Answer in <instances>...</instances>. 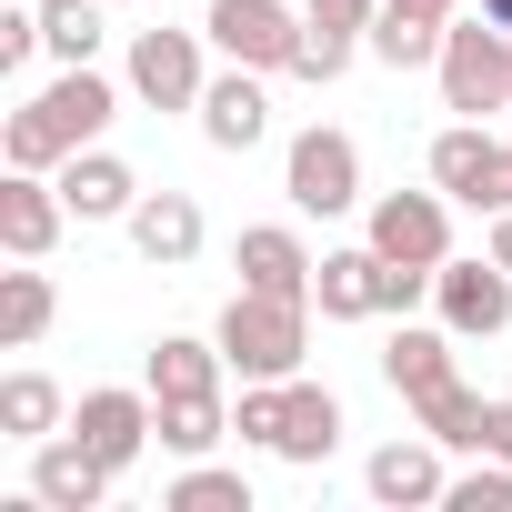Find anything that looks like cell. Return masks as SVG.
I'll return each mask as SVG.
<instances>
[{
	"instance_id": "17",
	"label": "cell",
	"mask_w": 512,
	"mask_h": 512,
	"mask_svg": "<svg viewBox=\"0 0 512 512\" xmlns=\"http://www.w3.org/2000/svg\"><path fill=\"white\" fill-rule=\"evenodd\" d=\"M452 352H462V332H452L442 312H432V322H412V312H402V332L382 342V382H392L402 402H422V392H442V382L462 372Z\"/></svg>"
},
{
	"instance_id": "33",
	"label": "cell",
	"mask_w": 512,
	"mask_h": 512,
	"mask_svg": "<svg viewBox=\"0 0 512 512\" xmlns=\"http://www.w3.org/2000/svg\"><path fill=\"white\" fill-rule=\"evenodd\" d=\"M302 21H322V31H372L382 0H302Z\"/></svg>"
},
{
	"instance_id": "35",
	"label": "cell",
	"mask_w": 512,
	"mask_h": 512,
	"mask_svg": "<svg viewBox=\"0 0 512 512\" xmlns=\"http://www.w3.org/2000/svg\"><path fill=\"white\" fill-rule=\"evenodd\" d=\"M482 452H502V462H512V402H492V422H482Z\"/></svg>"
},
{
	"instance_id": "5",
	"label": "cell",
	"mask_w": 512,
	"mask_h": 512,
	"mask_svg": "<svg viewBox=\"0 0 512 512\" xmlns=\"http://www.w3.org/2000/svg\"><path fill=\"white\" fill-rule=\"evenodd\" d=\"M452 211H462V201L432 191V181H422V191H372V201H362V241L382 251V262L442 272V262H452Z\"/></svg>"
},
{
	"instance_id": "9",
	"label": "cell",
	"mask_w": 512,
	"mask_h": 512,
	"mask_svg": "<svg viewBox=\"0 0 512 512\" xmlns=\"http://www.w3.org/2000/svg\"><path fill=\"white\" fill-rule=\"evenodd\" d=\"M432 312H442L462 342H492V332H512V272L492 262V251H482V262L452 251V262L432 272Z\"/></svg>"
},
{
	"instance_id": "30",
	"label": "cell",
	"mask_w": 512,
	"mask_h": 512,
	"mask_svg": "<svg viewBox=\"0 0 512 512\" xmlns=\"http://www.w3.org/2000/svg\"><path fill=\"white\" fill-rule=\"evenodd\" d=\"M282 412H292V382H241V402H231V442L272 452V442H282Z\"/></svg>"
},
{
	"instance_id": "6",
	"label": "cell",
	"mask_w": 512,
	"mask_h": 512,
	"mask_svg": "<svg viewBox=\"0 0 512 512\" xmlns=\"http://www.w3.org/2000/svg\"><path fill=\"white\" fill-rule=\"evenodd\" d=\"M422 171H432V191H452V201H462V211H482V221L512 201V141H502L492 121H442Z\"/></svg>"
},
{
	"instance_id": "37",
	"label": "cell",
	"mask_w": 512,
	"mask_h": 512,
	"mask_svg": "<svg viewBox=\"0 0 512 512\" xmlns=\"http://www.w3.org/2000/svg\"><path fill=\"white\" fill-rule=\"evenodd\" d=\"M482 21H502V31H512V0H482Z\"/></svg>"
},
{
	"instance_id": "12",
	"label": "cell",
	"mask_w": 512,
	"mask_h": 512,
	"mask_svg": "<svg viewBox=\"0 0 512 512\" xmlns=\"http://www.w3.org/2000/svg\"><path fill=\"white\" fill-rule=\"evenodd\" d=\"M362 492H372L382 512H432V502L452 492V452H442L432 432H402V442H382V452L362 462Z\"/></svg>"
},
{
	"instance_id": "21",
	"label": "cell",
	"mask_w": 512,
	"mask_h": 512,
	"mask_svg": "<svg viewBox=\"0 0 512 512\" xmlns=\"http://www.w3.org/2000/svg\"><path fill=\"white\" fill-rule=\"evenodd\" d=\"M141 382H151L161 402H181V392H221L231 362H221V342H201V332H161V342L141 352Z\"/></svg>"
},
{
	"instance_id": "13",
	"label": "cell",
	"mask_w": 512,
	"mask_h": 512,
	"mask_svg": "<svg viewBox=\"0 0 512 512\" xmlns=\"http://www.w3.org/2000/svg\"><path fill=\"white\" fill-rule=\"evenodd\" d=\"M231 272H241V292L312 302V272H322V251H312L292 221H241V241H231Z\"/></svg>"
},
{
	"instance_id": "16",
	"label": "cell",
	"mask_w": 512,
	"mask_h": 512,
	"mask_svg": "<svg viewBox=\"0 0 512 512\" xmlns=\"http://www.w3.org/2000/svg\"><path fill=\"white\" fill-rule=\"evenodd\" d=\"M111 482H121V472H111V462H101L81 432L31 442V492H41L51 512H101V502H111Z\"/></svg>"
},
{
	"instance_id": "36",
	"label": "cell",
	"mask_w": 512,
	"mask_h": 512,
	"mask_svg": "<svg viewBox=\"0 0 512 512\" xmlns=\"http://www.w3.org/2000/svg\"><path fill=\"white\" fill-rule=\"evenodd\" d=\"M412 11H442V21H462V0H412Z\"/></svg>"
},
{
	"instance_id": "29",
	"label": "cell",
	"mask_w": 512,
	"mask_h": 512,
	"mask_svg": "<svg viewBox=\"0 0 512 512\" xmlns=\"http://www.w3.org/2000/svg\"><path fill=\"white\" fill-rule=\"evenodd\" d=\"M442 512H512V462H502V452H462Z\"/></svg>"
},
{
	"instance_id": "15",
	"label": "cell",
	"mask_w": 512,
	"mask_h": 512,
	"mask_svg": "<svg viewBox=\"0 0 512 512\" xmlns=\"http://www.w3.org/2000/svg\"><path fill=\"white\" fill-rule=\"evenodd\" d=\"M51 181H61V201H71V221H131V211H141V191H151V181H141V171H131V161H121L111 141H91V151H71V161H61Z\"/></svg>"
},
{
	"instance_id": "7",
	"label": "cell",
	"mask_w": 512,
	"mask_h": 512,
	"mask_svg": "<svg viewBox=\"0 0 512 512\" xmlns=\"http://www.w3.org/2000/svg\"><path fill=\"white\" fill-rule=\"evenodd\" d=\"M201 31H211V51H221V61L292 81V51H302V31H312V21H302V0H211Z\"/></svg>"
},
{
	"instance_id": "19",
	"label": "cell",
	"mask_w": 512,
	"mask_h": 512,
	"mask_svg": "<svg viewBox=\"0 0 512 512\" xmlns=\"http://www.w3.org/2000/svg\"><path fill=\"white\" fill-rule=\"evenodd\" d=\"M312 312H322V322H392V312H382V251H372V241L322 251V272H312Z\"/></svg>"
},
{
	"instance_id": "1",
	"label": "cell",
	"mask_w": 512,
	"mask_h": 512,
	"mask_svg": "<svg viewBox=\"0 0 512 512\" xmlns=\"http://www.w3.org/2000/svg\"><path fill=\"white\" fill-rule=\"evenodd\" d=\"M231 382H292L312 362V302H282V292H231L221 322H211Z\"/></svg>"
},
{
	"instance_id": "18",
	"label": "cell",
	"mask_w": 512,
	"mask_h": 512,
	"mask_svg": "<svg viewBox=\"0 0 512 512\" xmlns=\"http://www.w3.org/2000/svg\"><path fill=\"white\" fill-rule=\"evenodd\" d=\"M121 231H131V251H141L151 272H191L201 262V201L191 191H141V211Z\"/></svg>"
},
{
	"instance_id": "11",
	"label": "cell",
	"mask_w": 512,
	"mask_h": 512,
	"mask_svg": "<svg viewBox=\"0 0 512 512\" xmlns=\"http://www.w3.org/2000/svg\"><path fill=\"white\" fill-rule=\"evenodd\" d=\"M191 121H201V141H211V151H231V161H241V151H262V141H272V71L221 61Z\"/></svg>"
},
{
	"instance_id": "28",
	"label": "cell",
	"mask_w": 512,
	"mask_h": 512,
	"mask_svg": "<svg viewBox=\"0 0 512 512\" xmlns=\"http://www.w3.org/2000/svg\"><path fill=\"white\" fill-rule=\"evenodd\" d=\"M111 0H41V41H51V61H101V41H111Z\"/></svg>"
},
{
	"instance_id": "3",
	"label": "cell",
	"mask_w": 512,
	"mask_h": 512,
	"mask_svg": "<svg viewBox=\"0 0 512 512\" xmlns=\"http://www.w3.org/2000/svg\"><path fill=\"white\" fill-rule=\"evenodd\" d=\"M432 81H442V111H452V121L512 111V31H502V21H452Z\"/></svg>"
},
{
	"instance_id": "4",
	"label": "cell",
	"mask_w": 512,
	"mask_h": 512,
	"mask_svg": "<svg viewBox=\"0 0 512 512\" xmlns=\"http://www.w3.org/2000/svg\"><path fill=\"white\" fill-rule=\"evenodd\" d=\"M282 191H292L302 221H342V211H362V141L332 131V121H302L292 151H282Z\"/></svg>"
},
{
	"instance_id": "22",
	"label": "cell",
	"mask_w": 512,
	"mask_h": 512,
	"mask_svg": "<svg viewBox=\"0 0 512 512\" xmlns=\"http://www.w3.org/2000/svg\"><path fill=\"white\" fill-rule=\"evenodd\" d=\"M442 31H452L442 11H412V0H382V21L362 31V51H372L382 71H432V61H442Z\"/></svg>"
},
{
	"instance_id": "20",
	"label": "cell",
	"mask_w": 512,
	"mask_h": 512,
	"mask_svg": "<svg viewBox=\"0 0 512 512\" xmlns=\"http://www.w3.org/2000/svg\"><path fill=\"white\" fill-rule=\"evenodd\" d=\"M342 392H322V382H302L292 372V412H282V442H272V462H292V472H322L332 452H342Z\"/></svg>"
},
{
	"instance_id": "34",
	"label": "cell",
	"mask_w": 512,
	"mask_h": 512,
	"mask_svg": "<svg viewBox=\"0 0 512 512\" xmlns=\"http://www.w3.org/2000/svg\"><path fill=\"white\" fill-rule=\"evenodd\" d=\"M482 251H492V262H502V272H512V201H502V211H492V221H482Z\"/></svg>"
},
{
	"instance_id": "39",
	"label": "cell",
	"mask_w": 512,
	"mask_h": 512,
	"mask_svg": "<svg viewBox=\"0 0 512 512\" xmlns=\"http://www.w3.org/2000/svg\"><path fill=\"white\" fill-rule=\"evenodd\" d=\"M502 141H512V131H502Z\"/></svg>"
},
{
	"instance_id": "25",
	"label": "cell",
	"mask_w": 512,
	"mask_h": 512,
	"mask_svg": "<svg viewBox=\"0 0 512 512\" xmlns=\"http://www.w3.org/2000/svg\"><path fill=\"white\" fill-rule=\"evenodd\" d=\"M51 322H61V292H51V272H41V262L0 272V342H11V352H31Z\"/></svg>"
},
{
	"instance_id": "27",
	"label": "cell",
	"mask_w": 512,
	"mask_h": 512,
	"mask_svg": "<svg viewBox=\"0 0 512 512\" xmlns=\"http://www.w3.org/2000/svg\"><path fill=\"white\" fill-rule=\"evenodd\" d=\"M161 512H251V472H231V462H181L171 472V492H161Z\"/></svg>"
},
{
	"instance_id": "24",
	"label": "cell",
	"mask_w": 512,
	"mask_h": 512,
	"mask_svg": "<svg viewBox=\"0 0 512 512\" xmlns=\"http://www.w3.org/2000/svg\"><path fill=\"white\" fill-rule=\"evenodd\" d=\"M0 432H11L21 452L51 442V432H71V392L51 372H11V382H0Z\"/></svg>"
},
{
	"instance_id": "14",
	"label": "cell",
	"mask_w": 512,
	"mask_h": 512,
	"mask_svg": "<svg viewBox=\"0 0 512 512\" xmlns=\"http://www.w3.org/2000/svg\"><path fill=\"white\" fill-rule=\"evenodd\" d=\"M61 231H71V201L51 171H0V251L11 262H51Z\"/></svg>"
},
{
	"instance_id": "8",
	"label": "cell",
	"mask_w": 512,
	"mask_h": 512,
	"mask_svg": "<svg viewBox=\"0 0 512 512\" xmlns=\"http://www.w3.org/2000/svg\"><path fill=\"white\" fill-rule=\"evenodd\" d=\"M31 101H41V121L61 131V151H91V141H101V131L131 111V81H111L101 61H61Z\"/></svg>"
},
{
	"instance_id": "23",
	"label": "cell",
	"mask_w": 512,
	"mask_h": 512,
	"mask_svg": "<svg viewBox=\"0 0 512 512\" xmlns=\"http://www.w3.org/2000/svg\"><path fill=\"white\" fill-rule=\"evenodd\" d=\"M151 402H161V392H151ZM151 432H161V452H171V462H201V452H221V442H231V402H221V392H181V402H161V412H151Z\"/></svg>"
},
{
	"instance_id": "31",
	"label": "cell",
	"mask_w": 512,
	"mask_h": 512,
	"mask_svg": "<svg viewBox=\"0 0 512 512\" xmlns=\"http://www.w3.org/2000/svg\"><path fill=\"white\" fill-rule=\"evenodd\" d=\"M352 61H362V31H322V21H312V31H302V51H292V81L332 91V81H342Z\"/></svg>"
},
{
	"instance_id": "10",
	"label": "cell",
	"mask_w": 512,
	"mask_h": 512,
	"mask_svg": "<svg viewBox=\"0 0 512 512\" xmlns=\"http://www.w3.org/2000/svg\"><path fill=\"white\" fill-rule=\"evenodd\" d=\"M151 412H161V402H151V382H101V392H81V402H71V432H81L111 472H131V462L161 442V432H151Z\"/></svg>"
},
{
	"instance_id": "26",
	"label": "cell",
	"mask_w": 512,
	"mask_h": 512,
	"mask_svg": "<svg viewBox=\"0 0 512 512\" xmlns=\"http://www.w3.org/2000/svg\"><path fill=\"white\" fill-rule=\"evenodd\" d=\"M412 422H422V432H432L442 452H482V422H492V402H482V392H472V382L452 372L442 392H422V402H412Z\"/></svg>"
},
{
	"instance_id": "32",
	"label": "cell",
	"mask_w": 512,
	"mask_h": 512,
	"mask_svg": "<svg viewBox=\"0 0 512 512\" xmlns=\"http://www.w3.org/2000/svg\"><path fill=\"white\" fill-rule=\"evenodd\" d=\"M31 61H51V41H41V0H11V11H0V71H31Z\"/></svg>"
},
{
	"instance_id": "2",
	"label": "cell",
	"mask_w": 512,
	"mask_h": 512,
	"mask_svg": "<svg viewBox=\"0 0 512 512\" xmlns=\"http://www.w3.org/2000/svg\"><path fill=\"white\" fill-rule=\"evenodd\" d=\"M211 31H131V51H121V81H131V111H201V91H211Z\"/></svg>"
},
{
	"instance_id": "38",
	"label": "cell",
	"mask_w": 512,
	"mask_h": 512,
	"mask_svg": "<svg viewBox=\"0 0 512 512\" xmlns=\"http://www.w3.org/2000/svg\"><path fill=\"white\" fill-rule=\"evenodd\" d=\"M111 11H121V0H111Z\"/></svg>"
}]
</instances>
